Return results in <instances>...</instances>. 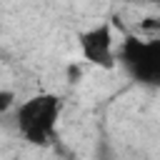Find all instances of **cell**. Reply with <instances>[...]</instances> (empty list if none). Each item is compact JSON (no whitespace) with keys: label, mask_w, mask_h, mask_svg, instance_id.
<instances>
[{"label":"cell","mask_w":160,"mask_h":160,"mask_svg":"<svg viewBox=\"0 0 160 160\" xmlns=\"http://www.w3.org/2000/svg\"><path fill=\"white\" fill-rule=\"evenodd\" d=\"M60 110H62V102L58 95L52 92H40L30 100H25L20 108H18V130L25 135V140H30L32 145H45L52 132H55V125H58V118H60Z\"/></svg>","instance_id":"6da1fadb"},{"label":"cell","mask_w":160,"mask_h":160,"mask_svg":"<svg viewBox=\"0 0 160 160\" xmlns=\"http://www.w3.org/2000/svg\"><path fill=\"white\" fill-rule=\"evenodd\" d=\"M120 62L132 80L155 85L160 80V40H140L128 35L120 45Z\"/></svg>","instance_id":"7a4b0ae2"},{"label":"cell","mask_w":160,"mask_h":160,"mask_svg":"<svg viewBox=\"0 0 160 160\" xmlns=\"http://www.w3.org/2000/svg\"><path fill=\"white\" fill-rule=\"evenodd\" d=\"M80 50L82 58L92 65L100 68H112L115 65V52H112V32L110 25H95L80 35Z\"/></svg>","instance_id":"3957f363"},{"label":"cell","mask_w":160,"mask_h":160,"mask_svg":"<svg viewBox=\"0 0 160 160\" xmlns=\"http://www.w3.org/2000/svg\"><path fill=\"white\" fill-rule=\"evenodd\" d=\"M15 105V92L12 90H0V112L10 110Z\"/></svg>","instance_id":"277c9868"}]
</instances>
